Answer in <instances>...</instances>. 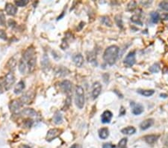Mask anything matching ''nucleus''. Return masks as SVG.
Segmentation results:
<instances>
[{"label":"nucleus","instance_id":"obj_30","mask_svg":"<svg viewBox=\"0 0 168 148\" xmlns=\"http://www.w3.org/2000/svg\"><path fill=\"white\" fill-rule=\"evenodd\" d=\"M131 21L134 23H136L138 25H140V26H143V23L141 21V19L140 18V17L138 15H133L132 17H131Z\"/></svg>","mask_w":168,"mask_h":148},{"label":"nucleus","instance_id":"obj_32","mask_svg":"<svg viewBox=\"0 0 168 148\" xmlns=\"http://www.w3.org/2000/svg\"><path fill=\"white\" fill-rule=\"evenodd\" d=\"M136 7L137 2L135 1H131L130 2H129V4L127 5V11H133L136 9Z\"/></svg>","mask_w":168,"mask_h":148},{"label":"nucleus","instance_id":"obj_28","mask_svg":"<svg viewBox=\"0 0 168 148\" xmlns=\"http://www.w3.org/2000/svg\"><path fill=\"white\" fill-rule=\"evenodd\" d=\"M127 142H128V139L126 138H123L119 141L117 146L114 147V148H126Z\"/></svg>","mask_w":168,"mask_h":148},{"label":"nucleus","instance_id":"obj_24","mask_svg":"<svg viewBox=\"0 0 168 148\" xmlns=\"http://www.w3.org/2000/svg\"><path fill=\"white\" fill-rule=\"evenodd\" d=\"M18 68H19V70H20L21 74H24V73H26V68H27V65H26V61H24L22 58L20 60L19 65H18Z\"/></svg>","mask_w":168,"mask_h":148},{"label":"nucleus","instance_id":"obj_16","mask_svg":"<svg viewBox=\"0 0 168 148\" xmlns=\"http://www.w3.org/2000/svg\"><path fill=\"white\" fill-rule=\"evenodd\" d=\"M27 67H28V70L29 73H32L34 71V70L36 66V62H37V58H36L35 56H33L32 58H31L28 61H27Z\"/></svg>","mask_w":168,"mask_h":148},{"label":"nucleus","instance_id":"obj_10","mask_svg":"<svg viewBox=\"0 0 168 148\" xmlns=\"http://www.w3.org/2000/svg\"><path fill=\"white\" fill-rule=\"evenodd\" d=\"M60 87L64 93L69 94L72 91V82L69 80H63L60 84Z\"/></svg>","mask_w":168,"mask_h":148},{"label":"nucleus","instance_id":"obj_20","mask_svg":"<svg viewBox=\"0 0 168 148\" xmlns=\"http://www.w3.org/2000/svg\"><path fill=\"white\" fill-rule=\"evenodd\" d=\"M34 51L33 48H28L27 50L24 52L23 58H22V59H23L24 61H28L31 58L34 56Z\"/></svg>","mask_w":168,"mask_h":148},{"label":"nucleus","instance_id":"obj_7","mask_svg":"<svg viewBox=\"0 0 168 148\" xmlns=\"http://www.w3.org/2000/svg\"><path fill=\"white\" fill-rule=\"evenodd\" d=\"M34 96V94L32 93V91H28L22 95V97H21V98L20 99V100L21 101V103H22V105L30 104V103H32V100H33Z\"/></svg>","mask_w":168,"mask_h":148},{"label":"nucleus","instance_id":"obj_38","mask_svg":"<svg viewBox=\"0 0 168 148\" xmlns=\"http://www.w3.org/2000/svg\"><path fill=\"white\" fill-rule=\"evenodd\" d=\"M24 125H25V126H27V127L30 128L33 125V121H32V120H26L25 123H24Z\"/></svg>","mask_w":168,"mask_h":148},{"label":"nucleus","instance_id":"obj_22","mask_svg":"<svg viewBox=\"0 0 168 148\" xmlns=\"http://www.w3.org/2000/svg\"><path fill=\"white\" fill-rule=\"evenodd\" d=\"M109 135V130L107 127L101 128L99 130V136L101 139H106Z\"/></svg>","mask_w":168,"mask_h":148},{"label":"nucleus","instance_id":"obj_45","mask_svg":"<svg viewBox=\"0 0 168 148\" xmlns=\"http://www.w3.org/2000/svg\"><path fill=\"white\" fill-rule=\"evenodd\" d=\"M78 147H79V146H78L77 144H73V145H72V147L70 148H78Z\"/></svg>","mask_w":168,"mask_h":148},{"label":"nucleus","instance_id":"obj_36","mask_svg":"<svg viewBox=\"0 0 168 148\" xmlns=\"http://www.w3.org/2000/svg\"><path fill=\"white\" fill-rule=\"evenodd\" d=\"M159 7L163 10L168 11V2H161L159 3Z\"/></svg>","mask_w":168,"mask_h":148},{"label":"nucleus","instance_id":"obj_5","mask_svg":"<svg viewBox=\"0 0 168 148\" xmlns=\"http://www.w3.org/2000/svg\"><path fill=\"white\" fill-rule=\"evenodd\" d=\"M135 57H136V52L135 51H132L128 53V55L124 58V64L127 67H132L135 64Z\"/></svg>","mask_w":168,"mask_h":148},{"label":"nucleus","instance_id":"obj_14","mask_svg":"<svg viewBox=\"0 0 168 148\" xmlns=\"http://www.w3.org/2000/svg\"><path fill=\"white\" fill-rule=\"evenodd\" d=\"M73 62L78 67H81L84 64V57L81 53H78L73 57Z\"/></svg>","mask_w":168,"mask_h":148},{"label":"nucleus","instance_id":"obj_34","mask_svg":"<svg viewBox=\"0 0 168 148\" xmlns=\"http://www.w3.org/2000/svg\"><path fill=\"white\" fill-rule=\"evenodd\" d=\"M115 22L117 23V26L119 28H120L122 29L123 28V20H122V17H121L120 15H117V16L115 17Z\"/></svg>","mask_w":168,"mask_h":148},{"label":"nucleus","instance_id":"obj_40","mask_svg":"<svg viewBox=\"0 0 168 148\" xmlns=\"http://www.w3.org/2000/svg\"><path fill=\"white\" fill-rule=\"evenodd\" d=\"M8 25H9V26H10V27H11V28H14L17 25L16 22H15V21H14V20H8Z\"/></svg>","mask_w":168,"mask_h":148},{"label":"nucleus","instance_id":"obj_6","mask_svg":"<svg viewBox=\"0 0 168 148\" xmlns=\"http://www.w3.org/2000/svg\"><path fill=\"white\" fill-rule=\"evenodd\" d=\"M62 130L58 128H53L50 129V130L47 132V134H46V140L48 141H51L53 139L56 138L57 137H58L62 133Z\"/></svg>","mask_w":168,"mask_h":148},{"label":"nucleus","instance_id":"obj_41","mask_svg":"<svg viewBox=\"0 0 168 148\" xmlns=\"http://www.w3.org/2000/svg\"><path fill=\"white\" fill-rule=\"evenodd\" d=\"M160 18L163 20H168V13H164L161 16H160Z\"/></svg>","mask_w":168,"mask_h":148},{"label":"nucleus","instance_id":"obj_4","mask_svg":"<svg viewBox=\"0 0 168 148\" xmlns=\"http://www.w3.org/2000/svg\"><path fill=\"white\" fill-rule=\"evenodd\" d=\"M22 106V103L20 100H13L9 104V108L12 113L14 114H17L20 113V110Z\"/></svg>","mask_w":168,"mask_h":148},{"label":"nucleus","instance_id":"obj_39","mask_svg":"<svg viewBox=\"0 0 168 148\" xmlns=\"http://www.w3.org/2000/svg\"><path fill=\"white\" fill-rule=\"evenodd\" d=\"M65 104H66V108H68V107L70 106V104H71V98H70V96H68L67 97V98L66 99V101H65Z\"/></svg>","mask_w":168,"mask_h":148},{"label":"nucleus","instance_id":"obj_2","mask_svg":"<svg viewBox=\"0 0 168 148\" xmlns=\"http://www.w3.org/2000/svg\"><path fill=\"white\" fill-rule=\"evenodd\" d=\"M75 103L76 106L79 109H81L85 106V91L84 88L80 85H78L75 87Z\"/></svg>","mask_w":168,"mask_h":148},{"label":"nucleus","instance_id":"obj_23","mask_svg":"<svg viewBox=\"0 0 168 148\" xmlns=\"http://www.w3.org/2000/svg\"><path fill=\"white\" fill-rule=\"evenodd\" d=\"M53 121L57 125L62 124V123H63V115H62V113H60L59 111H57L54 115Z\"/></svg>","mask_w":168,"mask_h":148},{"label":"nucleus","instance_id":"obj_12","mask_svg":"<svg viewBox=\"0 0 168 148\" xmlns=\"http://www.w3.org/2000/svg\"><path fill=\"white\" fill-rule=\"evenodd\" d=\"M5 11L8 15L11 16H14L17 14V8L14 5L11 4V3H7L5 5Z\"/></svg>","mask_w":168,"mask_h":148},{"label":"nucleus","instance_id":"obj_21","mask_svg":"<svg viewBox=\"0 0 168 148\" xmlns=\"http://www.w3.org/2000/svg\"><path fill=\"white\" fill-rule=\"evenodd\" d=\"M121 132L124 135H131L134 134L136 132V129L134 128V126H127V127L123 128V129H121Z\"/></svg>","mask_w":168,"mask_h":148},{"label":"nucleus","instance_id":"obj_37","mask_svg":"<svg viewBox=\"0 0 168 148\" xmlns=\"http://www.w3.org/2000/svg\"><path fill=\"white\" fill-rule=\"evenodd\" d=\"M0 38L3 40H7V34L5 32L4 30L0 29Z\"/></svg>","mask_w":168,"mask_h":148},{"label":"nucleus","instance_id":"obj_13","mask_svg":"<svg viewBox=\"0 0 168 148\" xmlns=\"http://www.w3.org/2000/svg\"><path fill=\"white\" fill-rule=\"evenodd\" d=\"M154 123V120L152 118H149L146 119L145 121H142L140 123V128L142 129V130H146L147 129L150 128L151 126L153 125Z\"/></svg>","mask_w":168,"mask_h":148},{"label":"nucleus","instance_id":"obj_26","mask_svg":"<svg viewBox=\"0 0 168 148\" xmlns=\"http://www.w3.org/2000/svg\"><path fill=\"white\" fill-rule=\"evenodd\" d=\"M151 21L153 23H158L159 20H160V14L158 12H152L150 14Z\"/></svg>","mask_w":168,"mask_h":148},{"label":"nucleus","instance_id":"obj_31","mask_svg":"<svg viewBox=\"0 0 168 148\" xmlns=\"http://www.w3.org/2000/svg\"><path fill=\"white\" fill-rule=\"evenodd\" d=\"M160 69H161L160 65H159L158 63H155V64H152V65L149 68V70L151 73H158V72H159Z\"/></svg>","mask_w":168,"mask_h":148},{"label":"nucleus","instance_id":"obj_9","mask_svg":"<svg viewBox=\"0 0 168 148\" xmlns=\"http://www.w3.org/2000/svg\"><path fill=\"white\" fill-rule=\"evenodd\" d=\"M102 91V85L99 82H96L93 83L92 86V97L93 100H96L97 97H99V94Z\"/></svg>","mask_w":168,"mask_h":148},{"label":"nucleus","instance_id":"obj_3","mask_svg":"<svg viewBox=\"0 0 168 148\" xmlns=\"http://www.w3.org/2000/svg\"><path fill=\"white\" fill-rule=\"evenodd\" d=\"M14 82H15V76H14V73L12 72H9L6 74L3 81H2V88L5 91H8L11 88L12 85H14Z\"/></svg>","mask_w":168,"mask_h":148},{"label":"nucleus","instance_id":"obj_1","mask_svg":"<svg viewBox=\"0 0 168 148\" xmlns=\"http://www.w3.org/2000/svg\"><path fill=\"white\" fill-rule=\"evenodd\" d=\"M119 47L116 45H111L107 48L103 53V59L108 65H114L118 58Z\"/></svg>","mask_w":168,"mask_h":148},{"label":"nucleus","instance_id":"obj_43","mask_svg":"<svg viewBox=\"0 0 168 148\" xmlns=\"http://www.w3.org/2000/svg\"><path fill=\"white\" fill-rule=\"evenodd\" d=\"M126 114V110L123 107H121L120 111V115H124Z\"/></svg>","mask_w":168,"mask_h":148},{"label":"nucleus","instance_id":"obj_17","mask_svg":"<svg viewBox=\"0 0 168 148\" xmlns=\"http://www.w3.org/2000/svg\"><path fill=\"white\" fill-rule=\"evenodd\" d=\"M41 65L44 70H49V68L50 67V58L48 57V55L46 54H44L43 58H42L41 60Z\"/></svg>","mask_w":168,"mask_h":148},{"label":"nucleus","instance_id":"obj_35","mask_svg":"<svg viewBox=\"0 0 168 148\" xmlns=\"http://www.w3.org/2000/svg\"><path fill=\"white\" fill-rule=\"evenodd\" d=\"M28 3V0H20V1H16L15 4L18 7H24Z\"/></svg>","mask_w":168,"mask_h":148},{"label":"nucleus","instance_id":"obj_19","mask_svg":"<svg viewBox=\"0 0 168 148\" xmlns=\"http://www.w3.org/2000/svg\"><path fill=\"white\" fill-rule=\"evenodd\" d=\"M24 89H25V83L23 81H20L14 88V92L15 94H20L23 91Z\"/></svg>","mask_w":168,"mask_h":148},{"label":"nucleus","instance_id":"obj_33","mask_svg":"<svg viewBox=\"0 0 168 148\" xmlns=\"http://www.w3.org/2000/svg\"><path fill=\"white\" fill-rule=\"evenodd\" d=\"M67 68H64V67H58L57 70H56V73L58 74L60 76H67L68 74V73H67Z\"/></svg>","mask_w":168,"mask_h":148},{"label":"nucleus","instance_id":"obj_8","mask_svg":"<svg viewBox=\"0 0 168 148\" xmlns=\"http://www.w3.org/2000/svg\"><path fill=\"white\" fill-rule=\"evenodd\" d=\"M131 106H132V112L134 115H140L144 112V108L142 105L140 103H135L134 102H131Z\"/></svg>","mask_w":168,"mask_h":148},{"label":"nucleus","instance_id":"obj_15","mask_svg":"<svg viewBox=\"0 0 168 148\" xmlns=\"http://www.w3.org/2000/svg\"><path fill=\"white\" fill-rule=\"evenodd\" d=\"M20 114L26 115V116H28L30 117H36L38 116V113L36 112V111L34 110L33 109H29V108L22 110L20 111Z\"/></svg>","mask_w":168,"mask_h":148},{"label":"nucleus","instance_id":"obj_11","mask_svg":"<svg viewBox=\"0 0 168 148\" xmlns=\"http://www.w3.org/2000/svg\"><path fill=\"white\" fill-rule=\"evenodd\" d=\"M113 114L109 110L105 111L101 115V121L103 123H109L112 119Z\"/></svg>","mask_w":168,"mask_h":148},{"label":"nucleus","instance_id":"obj_18","mask_svg":"<svg viewBox=\"0 0 168 148\" xmlns=\"http://www.w3.org/2000/svg\"><path fill=\"white\" fill-rule=\"evenodd\" d=\"M158 135H148L144 136V141L148 144H153L156 142L158 138Z\"/></svg>","mask_w":168,"mask_h":148},{"label":"nucleus","instance_id":"obj_25","mask_svg":"<svg viewBox=\"0 0 168 148\" xmlns=\"http://www.w3.org/2000/svg\"><path fill=\"white\" fill-rule=\"evenodd\" d=\"M138 92L140 95L144 96V97H149L154 94L155 91L154 90H138Z\"/></svg>","mask_w":168,"mask_h":148},{"label":"nucleus","instance_id":"obj_27","mask_svg":"<svg viewBox=\"0 0 168 148\" xmlns=\"http://www.w3.org/2000/svg\"><path fill=\"white\" fill-rule=\"evenodd\" d=\"M16 65H17V61L15 59H14V58H11L9 61H8V64H7V66H8V68L10 70H14V69H15V67H16Z\"/></svg>","mask_w":168,"mask_h":148},{"label":"nucleus","instance_id":"obj_29","mask_svg":"<svg viewBox=\"0 0 168 148\" xmlns=\"http://www.w3.org/2000/svg\"><path fill=\"white\" fill-rule=\"evenodd\" d=\"M101 19H102L101 21H102V23H103L104 25H105V26H109V27H111V26H112V22H111V19H110L108 17L104 16L101 18Z\"/></svg>","mask_w":168,"mask_h":148},{"label":"nucleus","instance_id":"obj_44","mask_svg":"<svg viewBox=\"0 0 168 148\" xmlns=\"http://www.w3.org/2000/svg\"><path fill=\"white\" fill-rule=\"evenodd\" d=\"M63 16H64V12H63V13H62V15H61V16H59V17H58L57 20H61V19H62V18L63 17Z\"/></svg>","mask_w":168,"mask_h":148},{"label":"nucleus","instance_id":"obj_42","mask_svg":"<svg viewBox=\"0 0 168 148\" xmlns=\"http://www.w3.org/2000/svg\"><path fill=\"white\" fill-rule=\"evenodd\" d=\"M114 147H113L111 144H105L103 146V148H113Z\"/></svg>","mask_w":168,"mask_h":148}]
</instances>
